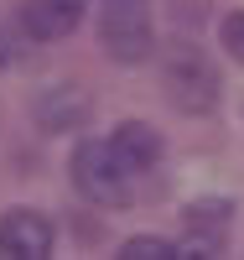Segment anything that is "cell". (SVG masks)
Wrapping results in <instances>:
<instances>
[{
	"label": "cell",
	"instance_id": "cell-1",
	"mask_svg": "<svg viewBox=\"0 0 244 260\" xmlns=\"http://www.w3.org/2000/svg\"><path fill=\"white\" fill-rule=\"evenodd\" d=\"M135 177L141 172L115 151V141H78L73 146V187L94 208H125L135 198Z\"/></svg>",
	"mask_w": 244,
	"mask_h": 260
},
{
	"label": "cell",
	"instance_id": "cell-2",
	"mask_svg": "<svg viewBox=\"0 0 244 260\" xmlns=\"http://www.w3.org/2000/svg\"><path fill=\"white\" fill-rule=\"evenodd\" d=\"M161 89L182 115H208L218 104V73L192 42H177L161 57Z\"/></svg>",
	"mask_w": 244,
	"mask_h": 260
},
{
	"label": "cell",
	"instance_id": "cell-3",
	"mask_svg": "<svg viewBox=\"0 0 244 260\" xmlns=\"http://www.w3.org/2000/svg\"><path fill=\"white\" fill-rule=\"evenodd\" d=\"M99 47L115 62H146L156 52V26L141 0H109V11L99 16Z\"/></svg>",
	"mask_w": 244,
	"mask_h": 260
},
{
	"label": "cell",
	"instance_id": "cell-4",
	"mask_svg": "<svg viewBox=\"0 0 244 260\" xmlns=\"http://www.w3.org/2000/svg\"><path fill=\"white\" fill-rule=\"evenodd\" d=\"M52 255V219L37 208L0 213V260H47Z\"/></svg>",
	"mask_w": 244,
	"mask_h": 260
},
{
	"label": "cell",
	"instance_id": "cell-5",
	"mask_svg": "<svg viewBox=\"0 0 244 260\" xmlns=\"http://www.w3.org/2000/svg\"><path fill=\"white\" fill-rule=\"evenodd\" d=\"M229 224H234V203L229 198H197L182 208V229H187V245L192 255H213V250H224L229 240Z\"/></svg>",
	"mask_w": 244,
	"mask_h": 260
},
{
	"label": "cell",
	"instance_id": "cell-6",
	"mask_svg": "<svg viewBox=\"0 0 244 260\" xmlns=\"http://www.w3.org/2000/svg\"><path fill=\"white\" fill-rule=\"evenodd\" d=\"M83 21V0H21V31L31 42H62L78 31Z\"/></svg>",
	"mask_w": 244,
	"mask_h": 260
},
{
	"label": "cell",
	"instance_id": "cell-7",
	"mask_svg": "<svg viewBox=\"0 0 244 260\" xmlns=\"http://www.w3.org/2000/svg\"><path fill=\"white\" fill-rule=\"evenodd\" d=\"M115 151L135 167V172H151V167H161V151H166V141H161V130L156 125H146V120H120L115 125Z\"/></svg>",
	"mask_w": 244,
	"mask_h": 260
},
{
	"label": "cell",
	"instance_id": "cell-8",
	"mask_svg": "<svg viewBox=\"0 0 244 260\" xmlns=\"http://www.w3.org/2000/svg\"><path fill=\"white\" fill-rule=\"evenodd\" d=\"M88 120V94L83 89H52L37 99V125L47 136H62V130H78Z\"/></svg>",
	"mask_w": 244,
	"mask_h": 260
},
{
	"label": "cell",
	"instance_id": "cell-9",
	"mask_svg": "<svg viewBox=\"0 0 244 260\" xmlns=\"http://www.w3.org/2000/svg\"><path fill=\"white\" fill-rule=\"evenodd\" d=\"M171 255H182V245L161 240V234H135L120 245V260H171Z\"/></svg>",
	"mask_w": 244,
	"mask_h": 260
},
{
	"label": "cell",
	"instance_id": "cell-10",
	"mask_svg": "<svg viewBox=\"0 0 244 260\" xmlns=\"http://www.w3.org/2000/svg\"><path fill=\"white\" fill-rule=\"evenodd\" d=\"M218 42H224V52L234 62H244V11H229L224 21H218Z\"/></svg>",
	"mask_w": 244,
	"mask_h": 260
},
{
	"label": "cell",
	"instance_id": "cell-11",
	"mask_svg": "<svg viewBox=\"0 0 244 260\" xmlns=\"http://www.w3.org/2000/svg\"><path fill=\"white\" fill-rule=\"evenodd\" d=\"M11 62V37H6V26H0V68Z\"/></svg>",
	"mask_w": 244,
	"mask_h": 260
}]
</instances>
